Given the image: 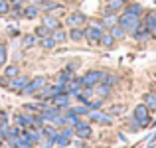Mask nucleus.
<instances>
[{
	"label": "nucleus",
	"instance_id": "4be33fe9",
	"mask_svg": "<svg viewBox=\"0 0 156 148\" xmlns=\"http://www.w3.org/2000/svg\"><path fill=\"white\" fill-rule=\"evenodd\" d=\"M107 32H109V34H111V36L115 38V42H119V40H125V38H126V32L122 30V28L119 26V24H115V26H111V28H109Z\"/></svg>",
	"mask_w": 156,
	"mask_h": 148
},
{
	"label": "nucleus",
	"instance_id": "4c0bfd02",
	"mask_svg": "<svg viewBox=\"0 0 156 148\" xmlns=\"http://www.w3.org/2000/svg\"><path fill=\"white\" fill-rule=\"evenodd\" d=\"M51 2H55V0H34V2H32V4H38L40 8H44V6H46V4H51Z\"/></svg>",
	"mask_w": 156,
	"mask_h": 148
},
{
	"label": "nucleus",
	"instance_id": "9b49d317",
	"mask_svg": "<svg viewBox=\"0 0 156 148\" xmlns=\"http://www.w3.org/2000/svg\"><path fill=\"white\" fill-rule=\"evenodd\" d=\"M28 81H30V77H28V75H18V77H14V79H10L8 89L14 91V93H22V89L28 85Z\"/></svg>",
	"mask_w": 156,
	"mask_h": 148
},
{
	"label": "nucleus",
	"instance_id": "2f4dec72",
	"mask_svg": "<svg viewBox=\"0 0 156 148\" xmlns=\"http://www.w3.org/2000/svg\"><path fill=\"white\" fill-rule=\"evenodd\" d=\"M12 10V4L8 0H0V16H8Z\"/></svg>",
	"mask_w": 156,
	"mask_h": 148
},
{
	"label": "nucleus",
	"instance_id": "37998d69",
	"mask_svg": "<svg viewBox=\"0 0 156 148\" xmlns=\"http://www.w3.org/2000/svg\"><path fill=\"white\" fill-rule=\"evenodd\" d=\"M152 93H154V95H156V83H154V89H152Z\"/></svg>",
	"mask_w": 156,
	"mask_h": 148
},
{
	"label": "nucleus",
	"instance_id": "f8f14e48",
	"mask_svg": "<svg viewBox=\"0 0 156 148\" xmlns=\"http://www.w3.org/2000/svg\"><path fill=\"white\" fill-rule=\"evenodd\" d=\"M42 24L48 28V30H59L61 28V22H59V16H55V14H44L42 16Z\"/></svg>",
	"mask_w": 156,
	"mask_h": 148
},
{
	"label": "nucleus",
	"instance_id": "f03ea898",
	"mask_svg": "<svg viewBox=\"0 0 156 148\" xmlns=\"http://www.w3.org/2000/svg\"><path fill=\"white\" fill-rule=\"evenodd\" d=\"M133 121L136 122L140 129H146V126L150 125V111H148V107H146L144 103H140V105L134 107V111H133Z\"/></svg>",
	"mask_w": 156,
	"mask_h": 148
},
{
	"label": "nucleus",
	"instance_id": "c756f323",
	"mask_svg": "<svg viewBox=\"0 0 156 148\" xmlns=\"http://www.w3.org/2000/svg\"><path fill=\"white\" fill-rule=\"evenodd\" d=\"M71 77H73V73L67 71V69H63V71L57 75V83H59V85H67V81L71 79Z\"/></svg>",
	"mask_w": 156,
	"mask_h": 148
},
{
	"label": "nucleus",
	"instance_id": "393cba45",
	"mask_svg": "<svg viewBox=\"0 0 156 148\" xmlns=\"http://www.w3.org/2000/svg\"><path fill=\"white\" fill-rule=\"evenodd\" d=\"M36 44H38V38H36L34 34H26V36H22V48H24V49L34 48Z\"/></svg>",
	"mask_w": 156,
	"mask_h": 148
},
{
	"label": "nucleus",
	"instance_id": "dca6fc26",
	"mask_svg": "<svg viewBox=\"0 0 156 148\" xmlns=\"http://www.w3.org/2000/svg\"><path fill=\"white\" fill-rule=\"evenodd\" d=\"M69 103H71V97L67 93H59V95H55L51 99V105L59 107V109H69Z\"/></svg>",
	"mask_w": 156,
	"mask_h": 148
},
{
	"label": "nucleus",
	"instance_id": "7ed1b4c3",
	"mask_svg": "<svg viewBox=\"0 0 156 148\" xmlns=\"http://www.w3.org/2000/svg\"><path fill=\"white\" fill-rule=\"evenodd\" d=\"M105 73H107L105 69H89V71L81 77V83H83V87H95L97 83L103 81Z\"/></svg>",
	"mask_w": 156,
	"mask_h": 148
},
{
	"label": "nucleus",
	"instance_id": "a19ab883",
	"mask_svg": "<svg viewBox=\"0 0 156 148\" xmlns=\"http://www.w3.org/2000/svg\"><path fill=\"white\" fill-rule=\"evenodd\" d=\"M8 34H10V36H18V28H8Z\"/></svg>",
	"mask_w": 156,
	"mask_h": 148
},
{
	"label": "nucleus",
	"instance_id": "ea45409f",
	"mask_svg": "<svg viewBox=\"0 0 156 148\" xmlns=\"http://www.w3.org/2000/svg\"><path fill=\"white\" fill-rule=\"evenodd\" d=\"M8 2H10L12 6H24V2H26V0H8Z\"/></svg>",
	"mask_w": 156,
	"mask_h": 148
},
{
	"label": "nucleus",
	"instance_id": "bb28decb",
	"mask_svg": "<svg viewBox=\"0 0 156 148\" xmlns=\"http://www.w3.org/2000/svg\"><path fill=\"white\" fill-rule=\"evenodd\" d=\"M51 38L55 40V44H63V42H67V32H65L63 28H59V30H53V32H51Z\"/></svg>",
	"mask_w": 156,
	"mask_h": 148
},
{
	"label": "nucleus",
	"instance_id": "c9c22d12",
	"mask_svg": "<svg viewBox=\"0 0 156 148\" xmlns=\"http://www.w3.org/2000/svg\"><path fill=\"white\" fill-rule=\"evenodd\" d=\"M69 109H71L75 115H79V117H83V115L89 113V107L87 105H77V107H69Z\"/></svg>",
	"mask_w": 156,
	"mask_h": 148
},
{
	"label": "nucleus",
	"instance_id": "b1692460",
	"mask_svg": "<svg viewBox=\"0 0 156 148\" xmlns=\"http://www.w3.org/2000/svg\"><path fill=\"white\" fill-rule=\"evenodd\" d=\"M99 46H101V48H107V49H113V46H115V38L109 34V32H105V34L101 36V40H99Z\"/></svg>",
	"mask_w": 156,
	"mask_h": 148
},
{
	"label": "nucleus",
	"instance_id": "72a5a7b5",
	"mask_svg": "<svg viewBox=\"0 0 156 148\" xmlns=\"http://www.w3.org/2000/svg\"><path fill=\"white\" fill-rule=\"evenodd\" d=\"M53 142H55L57 146L65 148V146L69 144V138H67V136H63V134H59V132H57V134H55V138H53Z\"/></svg>",
	"mask_w": 156,
	"mask_h": 148
},
{
	"label": "nucleus",
	"instance_id": "2eb2a0df",
	"mask_svg": "<svg viewBox=\"0 0 156 148\" xmlns=\"http://www.w3.org/2000/svg\"><path fill=\"white\" fill-rule=\"evenodd\" d=\"M122 12H125V14H130V16H142L144 6H142L140 2H129L125 8H122Z\"/></svg>",
	"mask_w": 156,
	"mask_h": 148
},
{
	"label": "nucleus",
	"instance_id": "6ab92c4d",
	"mask_svg": "<svg viewBox=\"0 0 156 148\" xmlns=\"http://www.w3.org/2000/svg\"><path fill=\"white\" fill-rule=\"evenodd\" d=\"M93 89H95V95L97 97H103V99H107L111 93H113V87H109L107 83H97Z\"/></svg>",
	"mask_w": 156,
	"mask_h": 148
},
{
	"label": "nucleus",
	"instance_id": "f257e3e1",
	"mask_svg": "<svg viewBox=\"0 0 156 148\" xmlns=\"http://www.w3.org/2000/svg\"><path fill=\"white\" fill-rule=\"evenodd\" d=\"M117 24L126 32V34H130V36H133L134 32H136L138 28L142 26L140 16H130V14H125V12H121V16H119V22H117Z\"/></svg>",
	"mask_w": 156,
	"mask_h": 148
},
{
	"label": "nucleus",
	"instance_id": "4468645a",
	"mask_svg": "<svg viewBox=\"0 0 156 148\" xmlns=\"http://www.w3.org/2000/svg\"><path fill=\"white\" fill-rule=\"evenodd\" d=\"M40 12H42V8H40L38 4L28 2V6H24V18L26 20H36L40 16Z\"/></svg>",
	"mask_w": 156,
	"mask_h": 148
},
{
	"label": "nucleus",
	"instance_id": "6e6552de",
	"mask_svg": "<svg viewBox=\"0 0 156 148\" xmlns=\"http://www.w3.org/2000/svg\"><path fill=\"white\" fill-rule=\"evenodd\" d=\"M140 22H142V26L152 34L156 30V10H144L142 16H140Z\"/></svg>",
	"mask_w": 156,
	"mask_h": 148
},
{
	"label": "nucleus",
	"instance_id": "a878e982",
	"mask_svg": "<svg viewBox=\"0 0 156 148\" xmlns=\"http://www.w3.org/2000/svg\"><path fill=\"white\" fill-rule=\"evenodd\" d=\"M20 75V67L16 63H12V65H6L4 67V77H8V79H14V77H18Z\"/></svg>",
	"mask_w": 156,
	"mask_h": 148
},
{
	"label": "nucleus",
	"instance_id": "e433bc0d",
	"mask_svg": "<svg viewBox=\"0 0 156 148\" xmlns=\"http://www.w3.org/2000/svg\"><path fill=\"white\" fill-rule=\"evenodd\" d=\"M103 101H105L103 97H99V99H97V101H93V99H91V101L87 103L89 111H97V109H101V107H103Z\"/></svg>",
	"mask_w": 156,
	"mask_h": 148
},
{
	"label": "nucleus",
	"instance_id": "f704fd0d",
	"mask_svg": "<svg viewBox=\"0 0 156 148\" xmlns=\"http://www.w3.org/2000/svg\"><path fill=\"white\" fill-rule=\"evenodd\" d=\"M6 59H8V48L4 44H0V67L6 65Z\"/></svg>",
	"mask_w": 156,
	"mask_h": 148
},
{
	"label": "nucleus",
	"instance_id": "39448f33",
	"mask_svg": "<svg viewBox=\"0 0 156 148\" xmlns=\"http://www.w3.org/2000/svg\"><path fill=\"white\" fill-rule=\"evenodd\" d=\"M65 24H67L69 28H83L85 24H87V16L81 10H73L65 16Z\"/></svg>",
	"mask_w": 156,
	"mask_h": 148
},
{
	"label": "nucleus",
	"instance_id": "f3484780",
	"mask_svg": "<svg viewBox=\"0 0 156 148\" xmlns=\"http://www.w3.org/2000/svg\"><path fill=\"white\" fill-rule=\"evenodd\" d=\"M67 40H71L73 44H79L85 40V34H83V28H69L67 32Z\"/></svg>",
	"mask_w": 156,
	"mask_h": 148
},
{
	"label": "nucleus",
	"instance_id": "1a4fd4ad",
	"mask_svg": "<svg viewBox=\"0 0 156 148\" xmlns=\"http://www.w3.org/2000/svg\"><path fill=\"white\" fill-rule=\"evenodd\" d=\"M81 89H83V83H81V77H75L73 75L71 79L67 81V85H65V93H67L69 97H75L81 93Z\"/></svg>",
	"mask_w": 156,
	"mask_h": 148
},
{
	"label": "nucleus",
	"instance_id": "79ce46f5",
	"mask_svg": "<svg viewBox=\"0 0 156 148\" xmlns=\"http://www.w3.org/2000/svg\"><path fill=\"white\" fill-rule=\"evenodd\" d=\"M65 2H67V4H71V2H79V0H65Z\"/></svg>",
	"mask_w": 156,
	"mask_h": 148
},
{
	"label": "nucleus",
	"instance_id": "423d86ee",
	"mask_svg": "<svg viewBox=\"0 0 156 148\" xmlns=\"http://www.w3.org/2000/svg\"><path fill=\"white\" fill-rule=\"evenodd\" d=\"M107 30H101V28L93 26V24H89L87 28H83V34H85V42L87 44H93V46H99V40L101 36L105 34Z\"/></svg>",
	"mask_w": 156,
	"mask_h": 148
},
{
	"label": "nucleus",
	"instance_id": "c85d7f7f",
	"mask_svg": "<svg viewBox=\"0 0 156 148\" xmlns=\"http://www.w3.org/2000/svg\"><path fill=\"white\" fill-rule=\"evenodd\" d=\"M34 36H36L38 40H42V38H48V36H51V30H48V28L44 26V24H40V26L34 30Z\"/></svg>",
	"mask_w": 156,
	"mask_h": 148
},
{
	"label": "nucleus",
	"instance_id": "cd10ccee",
	"mask_svg": "<svg viewBox=\"0 0 156 148\" xmlns=\"http://www.w3.org/2000/svg\"><path fill=\"white\" fill-rule=\"evenodd\" d=\"M38 44H40V46H42L44 49H48V51H51V49L57 46V44H55V40H53L51 36H48V38H42V40H38Z\"/></svg>",
	"mask_w": 156,
	"mask_h": 148
},
{
	"label": "nucleus",
	"instance_id": "49530a36",
	"mask_svg": "<svg viewBox=\"0 0 156 148\" xmlns=\"http://www.w3.org/2000/svg\"><path fill=\"white\" fill-rule=\"evenodd\" d=\"M154 125H156V121H154Z\"/></svg>",
	"mask_w": 156,
	"mask_h": 148
},
{
	"label": "nucleus",
	"instance_id": "9d476101",
	"mask_svg": "<svg viewBox=\"0 0 156 148\" xmlns=\"http://www.w3.org/2000/svg\"><path fill=\"white\" fill-rule=\"evenodd\" d=\"M73 130H75V134H77V138H91V134H93V129H91V122H85V121H79L75 126H73Z\"/></svg>",
	"mask_w": 156,
	"mask_h": 148
},
{
	"label": "nucleus",
	"instance_id": "20e7f679",
	"mask_svg": "<svg viewBox=\"0 0 156 148\" xmlns=\"http://www.w3.org/2000/svg\"><path fill=\"white\" fill-rule=\"evenodd\" d=\"M46 85H48L46 77H44V75H36V77H32V79L28 81V85L22 89L20 95H36V93H38L42 87H46Z\"/></svg>",
	"mask_w": 156,
	"mask_h": 148
},
{
	"label": "nucleus",
	"instance_id": "7c9ffc66",
	"mask_svg": "<svg viewBox=\"0 0 156 148\" xmlns=\"http://www.w3.org/2000/svg\"><path fill=\"white\" fill-rule=\"evenodd\" d=\"M107 113H109L111 117H119V115L125 113V107H122V105H111L109 109H107Z\"/></svg>",
	"mask_w": 156,
	"mask_h": 148
},
{
	"label": "nucleus",
	"instance_id": "5701e85b",
	"mask_svg": "<svg viewBox=\"0 0 156 148\" xmlns=\"http://www.w3.org/2000/svg\"><path fill=\"white\" fill-rule=\"evenodd\" d=\"M142 103L148 107V111H154L156 113V95L154 93H144L142 95Z\"/></svg>",
	"mask_w": 156,
	"mask_h": 148
},
{
	"label": "nucleus",
	"instance_id": "a18cd8bd",
	"mask_svg": "<svg viewBox=\"0 0 156 148\" xmlns=\"http://www.w3.org/2000/svg\"><path fill=\"white\" fill-rule=\"evenodd\" d=\"M28 2H34V0H28Z\"/></svg>",
	"mask_w": 156,
	"mask_h": 148
},
{
	"label": "nucleus",
	"instance_id": "58836bf2",
	"mask_svg": "<svg viewBox=\"0 0 156 148\" xmlns=\"http://www.w3.org/2000/svg\"><path fill=\"white\" fill-rule=\"evenodd\" d=\"M0 85H2V87H8V85H10V79H8V77H0Z\"/></svg>",
	"mask_w": 156,
	"mask_h": 148
},
{
	"label": "nucleus",
	"instance_id": "ddd939ff",
	"mask_svg": "<svg viewBox=\"0 0 156 148\" xmlns=\"http://www.w3.org/2000/svg\"><path fill=\"white\" fill-rule=\"evenodd\" d=\"M129 4V0H107L105 2V12H111V14H119L122 12V8Z\"/></svg>",
	"mask_w": 156,
	"mask_h": 148
},
{
	"label": "nucleus",
	"instance_id": "473e14b6",
	"mask_svg": "<svg viewBox=\"0 0 156 148\" xmlns=\"http://www.w3.org/2000/svg\"><path fill=\"white\" fill-rule=\"evenodd\" d=\"M101 83H107L109 87H113V85L119 83V77L117 75H111V73H105V77H103V81H101Z\"/></svg>",
	"mask_w": 156,
	"mask_h": 148
},
{
	"label": "nucleus",
	"instance_id": "412c9836",
	"mask_svg": "<svg viewBox=\"0 0 156 148\" xmlns=\"http://www.w3.org/2000/svg\"><path fill=\"white\" fill-rule=\"evenodd\" d=\"M63 117H65V126H75L77 122L81 121V117H79V115H75L71 109H67V111H65V113H63Z\"/></svg>",
	"mask_w": 156,
	"mask_h": 148
},
{
	"label": "nucleus",
	"instance_id": "a211bd4d",
	"mask_svg": "<svg viewBox=\"0 0 156 148\" xmlns=\"http://www.w3.org/2000/svg\"><path fill=\"white\" fill-rule=\"evenodd\" d=\"M133 38L136 40V42H142V44H144V42H148V40H152V34H150V32L146 30L144 26H140V28H138V30L133 34Z\"/></svg>",
	"mask_w": 156,
	"mask_h": 148
},
{
	"label": "nucleus",
	"instance_id": "0eeeda50",
	"mask_svg": "<svg viewBox=\"0 0 156 148\" xmlns=\"http://www.w3.org/2000/svg\"><path fill=\"white\" fill-rule=\"evenodd\" d=\"M87 117H89V122H95V125H113V117H111L109 113H103V111H89L87 113Z\"/></svg>",
	"mask_w": 156,
	"mask_h": 148
},
{
	"label": "nucleus",
	"instance_id": "c03bdc74",
	"mask_svg": "<svg viewBox=\"0 0 156 148\" xmlns=\"http://www.w3.org/2000/svg\"><path fill=\"white\" fill-rule=\"evenodd\" d=\"M152 38H156V30H154V32H152Z\"/></svg>",
	"mask_w": 156,
	"mask_h": 148
},
{
	"label": "nucleus",
	"instance_id": "aec40b11",
	"mask_svg": "<svg viewBox=\"0 0 156 148\" xmlns=\"http://www.w3.org/2000/svg\"><path fill=\"white\" fill-rule=\"evenodd\" d=\"M101 22H103V26L109 30L111 26H115V24L119 22V16H117V14H111V12H103V16H101Z\"/></svg>",
	"mask_w": 156,
	"mask_h": 148
}]
</instances>
